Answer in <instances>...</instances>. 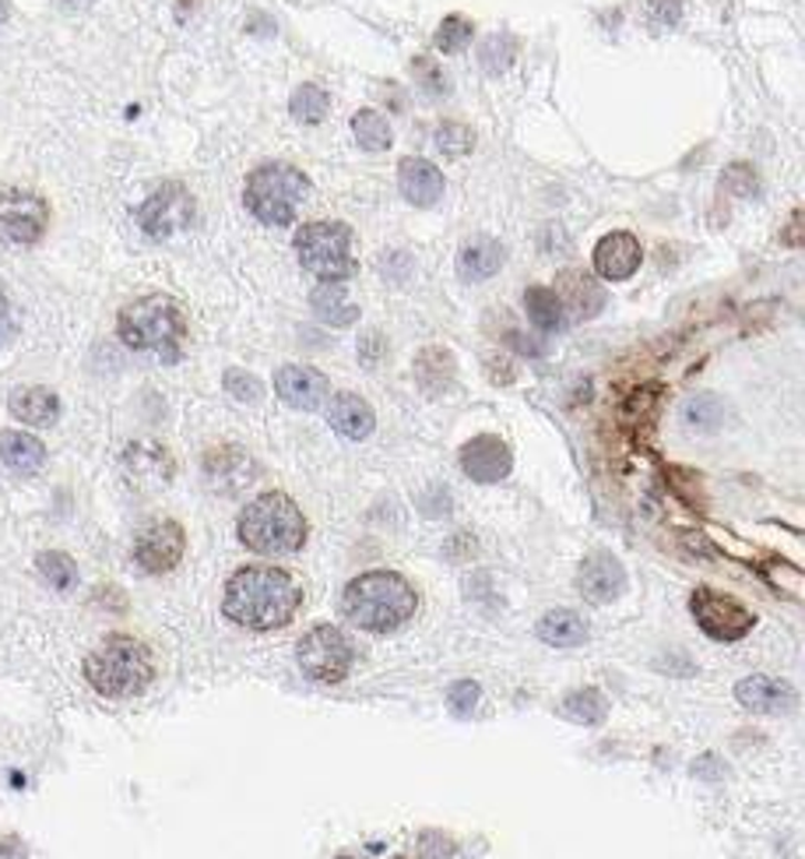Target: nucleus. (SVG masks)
Segmentation results:
<instances>
[{
    "label": "nucleus",
    "mask_w": 805,
    "mask_h": 859,
    "mask_svg": "<svg viewBox=\"0 0 805 859\" xmlns=\"http://www.w3.org/2000/svg\"><path fill=\"white\" fill-rule=\"evenodd\" d=\"M303 592L282 567H243L225 585V617L251 630H275L296 617Z\"/></svg>",
    "instance_id": "obj_1"
},
{
    "label": "nucleus",
    "mask_w": 805,
    "mask_h": 859,
    "mask_svg": "<svg viewBox=\"0 0 805 859\" xmlns=\"http://www.w3.org/2000/svg\"><path fill=\"white\" fill-rule=\"evenodd\" d=\"M342 613L363 630L387 634L401 627L416 613V588L395 570H369L348 582L342 596Z\"/></svg>",
    "instance_id": "obj_2"
},
{
    "label": "nucleus",
    "mask_w": 805,
    "mask_h": 859,
    "mask_svg": "<svg viewBox=\"0 0 805 859\" xmlns=\"http://www.w3.org/2000/svg\"><path fill=\"white\" fill-rule=\"evenodd\" d=\"M152 651L128 634H113L85 659V680L106 698H134L152 684Z\"/></svg>",
    "instance_id": "obj_3"
},
{
    "label": "nucleus",
    "mask_w": 805,
    "mask_h": 859,
    "mask_svg": "<svg viewBox=\"0 0 805 859\" xmlns=\"http://www.w3.org/2000/svg\"><path fill=\"white\" fill-rule=\"evenodd\" d=\"M240 539L246 549L264 557L296 554L306 543V518L303 511L285 494H264L240 515Z\"/></svg>",
    "instance_id": "obj_4"
},
{
    "label": "nucleus",
    "mask_w": 805,
    "mask_h": 859,
    "mask_svg": "<svg viewBox=\"0 0 805 859\" xmlns=\"http://www.w3.org/2000/svg\"><path fill=\"white\" fill-rule=\"evenodd\" d=\"M116 332L123 345H131V350L159 353L166 363H173L180 360L187 324H183L180 306L170 296H144V300H134L131 306H123Z\"/></svg>",
    "instance_id": "obj_5"
},
{
    "label": "nucleus",
    "mask_w": 805,
    "mask_h": 859,
    "mask_svg": "<svg viewBox=\"0 0 805 859\" xmlns=\"http://www.w3.org/2000/svg\"><path fill=\"white\" fill-rule=\"evenodd\" d=\"M309 198V180L285 162H267V166L254 170L246 180V209L254 219L267 222V226H288L296 219L299 204Z\"/></svg>",
    "instance_id": "obj_6"
},
{
    "label": "nucleus",
    "mask_w": 805,
    "mask_h": 859,
    "mask_svg": "<svg viewBox=\"0 0 805 859\" xmlns=\"http://www.w3.org/2000/svg\"><path fill=\"white\" fill-rule=\"evenodd\" d=\"M299 264L320 282H345L356 275L353 230L342 222H306L296 233Z\"/></svg>",
    "instance_id": "obj_7"
},
{
    "label": "nucleus",
    "mask_w": 805,
    "mask_h": 859,
    "mask_svg": "<svg viewBox=\"0 0 805 859\" xmlns=\"http://www.w3.org/2000/svg\"><path fill=\"white\" fill-rule=\"evenodd\" d=\"M296 659H299V669L309 680L338 684V680L348 677V669H353V645H348V638L338 627L317 624L309 634H303V641L296 648Z\"/></svg>",
    "instance_id": "obj_8"
},
{
    "label": "nucleus",
    "mask_w": 805,
    "mask_h": 859,
    "mask_svg": "<svg viewBox=\"0 0 805 859\" xmlns=\"http://www.w3.org/2000/svg\"><path fill=\"white\" fill-rule=\"evenodd\" d=\"M47 230V201L22 191V188H0V240L14 247H29Z\"/></svg>",
    "instance_id": "obj_9"
},
{
    "label": "nucleus",
    "mask_w": 805,
    "mask_h": 859,
    "mask_svg": "<svg viewBox=\"0 0 805 859\" xmlns=\"http://www.w3.org/2000/svg\"><path fill=\"white\" fill-rule=\"evenodd\" d=\"M690 609H693L696 624L717 641H738L742 634L753 627V613L742 606L735 596H728V592L700 588L693 596V603H690Z\"/></svg>",
    "instance_id": "obj_10"
},
{
    "label": "nucleus",
    "mask_w": 805,
    "mask_h": 859,
    "mask_svg": "<svg viewBox=\"0 0 805 859\" xmlns=\"http://www.w3.org/2000/svg\"><path fill=\"white\" fill-rule=\"evenodd\" d=\"M194 215V201L191 194L180 188V183H166L159 188L149 201L141 204L137 212V226L149 233L152 240H166L173 233H180Z\"/></svg>",
    "instance_id": "obj_11"
},
{
    "label": "nucleus",
    "mask_w": 805,
    "mask_h": 859,
    "mask_svg": "<svg viewBox=\"0 0 805 859\" xmlns=\"http://www.w3.org/2000/svg\"><path fill=\"white\" fill-rule=\"evenodd\" d=\"M183 528L176 522H152L149 528L137 532L134 543V560L149 570V575H166L183 557Z\"/></svg>",
    "instance_id": "obj_12"
},
{
    "label": "nucleus",
    "mask_w": 805,
    "mask_h": 859,
    "mask_svg": "<svg viewBox=\"0 0 805 859\" xmlns=\"http://www.w3.org/2000/svg\"><path fill=\"white\" fill-rule=\"evenodd\" d=\"M510 465H513L510 447L500 437L482 434V437H471L461 447V468L475 483H500L510 473Z\"/></svg>",
    "instance_id": "obj_13"
},
{
    "label": "nucleus",
    "mask_w": 805,
    "mask_h": 859,
    "mask_svg": "<svg viewBox=\"0 0 805 859\" xmlns=\"http://www.w3.org/2000/svg\"><path fill=\"white\" fill-rule=\"evenodd\" d=\"M275 392L285 405L303 408V413H314V408L324 405L327 398V377L314 366H282L275 374Z\"/></svg>",
    "instance_id": "obj_14"
},
{
    "label": "nucleus",
    "mask_w": 805,
    "mask_h": 859,
    "mask_svg": "<svg viewBox=\"0 0 805 859\" xmlns=\"http://www.w3.org/2000/svg\"><path fill=\"white\" fill-rule=\"evenodd\" d=\"M123 476L134 489H159L173 479V458L152 441L131 444L123 455Z\"/></svg>",
    "instance_id": "obj_15"
},
{
    "label": "nucleus",
    "mask_w": 805,
    "mask_h": 859,
    "mask_svg": "<svg viewBox=\"0 0 805 859\" xmlns=\"http://www.w3.org/2000/svg\"><path fill=\"white\" fill-rule=\"evenodd\" d=\"M556 296H560L563 303V314L570 311L573 321H591L594 314H602L605 306V293L602 285H598L588 272L581 269H567L560 272V282H556Z\"/></svg>",
    "instance_id": "obj_16"
},
{
    "label": "nucleus",
    "mask_w": 805,
    "mask_h": 859,
    "mask_svg": "<svg viewBox=\"0 0 805 859\" xmlns=\"http://www.w3.org/2000/svg\"><path fill=\"white\" fill-rule=\"evenodd\" d=\"M640 261H644V251H640L636 236H630V233H609L594 247V272L605 282L630 279L640 269Z\"/></svg>",
    "instance_id": "obj_17"
},
{
    "label": "nucleus",
    "mask_w": 805,
    "mask_h": 859,
    "mask_svg": "<svg viewBox=\"0 0 805 859\" xmlns=\"http://www.w3.org/2000/svg\"><path fill=\"white\" fill-rule=\"evenodd\" d=\"M577 585H581V592H584L591 603H612L619 592H623V585H626V570H623V564H619L612 554L598 549V554H591V557L581 564Z\"/></svg>",
    "instance_id": "obj_18"
},
{
    "label": "nucleus",
    "mask_w": 805,
    "mask_h": 859,
    "mask_svg": "<svg viewBox=\"0 0 805 859\" xmlns=\"http://www.w3.org/2000/svg\"><path fill=\"white\" fill-rule=\"evenodd\" d=\"M398 188L416 209H429L444 198V173L429 159H401Z\"/></svg>",
    "instance_id": "obj_19"
},
{
    "label": "nucleus",
    "mask_w": 805,
    "mask_h": 859,
    "mask_svg": "<svg viewBox=\"0 0 805 859\" xmlns=\"http://www.w3.org/2000/svg\"><path fill=\"white\" fill-rule=\"evenodd\" d=\"M735 698L756 715H781V711L795 708V690L788 684H781V680H771V677L742 680L735 687Z\"/></svg>",
    "instance_id": "obj_20"
},
{
    "label": "nucleus",
    "mask_w": 805,
    "mask_h": 859,
    "mask_svg": "<svg viewBox=\"0 0 805 859\" xmlns=\"http://www.w3.org/2000/svg\"><path fill=\"white\" fill-rule=\"evenodd\" d=\"M327 420H332V426L348 441H363L374 434V426H377V416H374V408H369V402H363L353 392H342L332 398V405H327Z\"/></svg>",
    "instance_id": "obj_21"
},
{
    "label": "nucleus",
    "mask_w": 805,
    "mask_h": 859,
    "mask_svg": "<svg viewBox=\"0 0 805 859\" xmlns=\"http://www.w3.org/2000/svg\"><path fill=\"white\" fill-rule=\"evenodd\" d=\"M11 416L22 420L26 426H53L57 416H60V398L50 392V387H14L11 392Z\"/></svg>",
    "instance_id": "obj_22"
},
{
    "label": "nucleus",
    "mask_w": 805,
    "mask_h": 859,
    "mask_svg": "<svg viewBox=\"0 0 805 859\" xmlns=\"http://www.w3.org/2000/svg\"><path fill=\"white\" fill-rule=\"evenodd\" d=\"M0 462H4L11 473H39L47 462V447L39 437L22 434V429H4V434H0Z\"/></svg>",
    "instance_id": "obj_23"
},
{
    "label": "nucleus",
    "mask_w": 805,
    "mask_h": 859,
    "mask_svg": "<svg viewBox=\"0 0 805 859\" xmlns=\"http://www.w3.org/2000/svg\"><path fill=\"white\" fill-rule=\"evenodd\" d=\"M309 303H314V314L332 329H348V324L359 321V306L348 300L345 282H320Z\"/></svg>",
    "instance_id": "obj_24"
},
{
    "label": "nucleus",
    "mask_w": 805,
    "mask_h": 859,
    "mask_svg": "<svg viewBox=\"0 0 805 859\" xmlns=\"http://www.w3.org/2000/svg\"><path fill=\"white\" fill-rule=\"evenodd\" d=\"M503 243L497 240H475L468 247H461L458 272L465 282H486L489 275H497L503 269Z\"/></svg>",
    "instance_id": "obj_25"
},
{
    "label": "nucleus",
    "mask_w": 805,
    "mask_h": 859,
    "mask_svg": "<svg viewBox=\"0 0 805 859\" xmlns=\"http://www.w3.org/2000/svg\"><path fill=\"white\" fill-rule=\"evenodd\" d=\"M539 638L546 645H556V648L581 645L588 638V620L573 609H549L539 620Z\"/></svg>",
    "instance_id": "obj_26"
},
{
    "label": "nucleus",
    "mask_w": 805,
    "mask_h": 859,
    "mask_svg": "<svg viewBox=\"0 0 805 859\" xmlns=\"http://www.w3.org/2000/svg\"><path fill=\"white\" fill-rule=\"evenodd\" d=\"M524 311H528L531 324L539 332H560L563 303H560V296H556L552 290H546V285H531V290L524 293Z\"/></svg>",
    "instance_id": "obj_27"
},
{
    "label": "nucleus",
    "mask_w": 805,
    "mask_h": 859,
    "mask_svg": "<svg viewBox=\"0 0 805 859\" xmlns=\"http://www.w3.org/2000/svg\"><path fill=\"white\" fill-rule=\"evenodd\" d=\"M353 134L366 152H384V149H390V141H395L387 117H380L377 110H359L353 117Z\"/></svg>",
    "instance_id": "obj_28"
},
{
    "label": "nucleus",
    "mask_w": 805,
    "mask_h": 859,
    "mask_svg": "<svg viewBox=\"0 0 805 859\" xmlns=\"http://www.w3.org/2000/svg\"><path fill=\"white\" fill-rule=\"evenodd\" d=\"M416 377H419V384L426 387L429 395L444 392V387L450 384V377H454V360H450V353H447V350H426V353L419 356V363H416Z\"/></svg>",
    "instance_id": "obj_29"
},
{
    "label": "nucleus",
    "mask_w": 805,
    "mask_h": 859,
    "mask_svg": "<svg viewBox=\"0 0 805 859\" xmlns=\"http://www.w3.org/2000/svg\"><path fill=\"white\" fill-rule=\"evenodd\" d=\"M293 117L299 120V124H320V120L327 117V92L320 89V85H299L296 92H293Z\"/></svg>",
    "instance_id": "obj_30"
},
{
    "label": "nucleus",
    "mask_w": 805,
    "mask_h": 859,
    "mask_svg": "<svg viewBox=\"0 0 805 859\" xmlns=\"http://www.w3.org/2000/svg\"><path fill=\"white\" fill-rule=\"evenodd\" d=\"M563 711L570 715V719H577V722L594 726V722L605 719L609 705H605V698H602V694H598L594 687H584V690L570 694V698L563 701Z\"/></svg>",
    "instance_id": "obj_31"
},
{
    "label": "nucleus",
    "mask_w": 805,
    "mask_h": 859,
    "mask_svg": "<svg viewBox=\"0 0 805 859\" xmlns=\"http://www.w3.org/2000/svg\"><path fill=\"white\" fill-rule=\"evenodd\" d=\"M35 567H39V575L47 578V585H53V588H71L74 578H78L74 560L68 554H60V549H47V554H39Z\"/></svg>",
    "instance_id": "obj_32"
},
{
    "label": "nucleus",
    "mask_w": 805,
    "mask_h": 859,
    "mask_svg": "<svg viewBox=\"0 0 805 859\" xmlns=\"http://www.w3.org/2000/svg\"><path fill=\"white\" fill-rule=\"evenodd\" d=\"M471 43V22L461 14H450L447 22L437 29V50L440 53H461Z\"/></svg>",
    "instance_id": "obj_33"
},
{
    "label": "nucleus",
    "mask_w": 805,
    "mask_h": 859,
    "mask_svg": "<svg viewBox=\"0 0 805 859\" xmlns=\"http://www.w3.org/2000/svg\"><path fill=\"white\" fill-rule=\"evenodd\" d=\"M513 53H518V43H513V36H492L489 43L482 47V68L492 71V74H500V71L510 68Z\"/></svg>",
    "instance_id": "obj_34"
},
{
    "label": "nucleus",
    "mask_w": 805,
    "mask_h": 859,
    "mask_svg": "<svg viewBox=\"0 0 805 859\" xmlns=\"http://www.w3.org/2000/svg\"><path fill=\"white\" fill-rule=\"evenodd\" d=\"M686 423L696 429H714L721 423V402L714 395H696L686 402Z\"/></svg>",
    "instance_id": "obj_35"
},
{
    "label": "nucleus",
    "mask_w": 805,
    "mask_h": 859,
    "mask_svg": "<svg viewBox=\"0 0 805 859\" xmlns=\"http://www.w3.org/2000/svg\"><path fill=\"white\" fill-rule=\"evenodd\" d=\"M471 145H475V138H471V131L465 128V124H440L437 128V149L444 152V155H465V152H471Z\"/></svg>",
    "instance_id": "obj_36"
},
{
    "label": "nucleus",
    "mask_w": 805,
    "mask_h": 859,
    "mask_svg": "<svg viewBox=\"0 0 805 859\" xmlns=\"http://www.w3.org/2000/svg\"><path fill=\"white\" fill-rule=\"evenodd\" d=\"M225 387H230V395L240 398V402H257L261 398V381L251 377L246 371H230V374H225Z\"/></svg>",
    "instance_id": "obj_37"
},
{
    "label": "nucleus",
    "mask_w": 805,
    "mask_h": 859,
    "mask_svg": "<svg viewBox=\"0 0 805 859\" xmlns=\"http://www.w3.org/2000/svg\"><path fill=\"white\" fill-rule=\"evenodd\" d=\"M447 701H450V711H454V715H468V711L475 708V701H479V687H475L471 680L454 684Z\"/></svg>",
    "instance_id": "obj_38"
},
{
    "label": "nucleus",
    "mask_w": 805,
    "mask_h": 859,
    "mask_svg": "<svg viewBox=\"0 0 805 859\" xmlns=\"http://www.w3.org/2000/svg\"><path fill=\"white\" fill-rule=\"evenodd\" d=\"M419 849H422V859H450V852H454V846L447 842L440 831H426Z\"/></svg>",
    "instance_id": "obj_39"
},
{
    "label": "nucleus",
    "mask_w": 805,
    "mask_h": 859,
    "mask_svg": "<svg viewBox=\"0 0 805 859\" xmlns=\"http://www.w3.org/2000/svg\"><path fill=\"white\" fill-rule=\"evenodd\" d=\"M26 856H29V849H26V842L18 835L0 838V859H26Z\"/></svg>",
    "instance_id": "obj_40"
},
{
    "label": "nucleus",
    "mask_w": 805,
    "mask_h": 859,
    "mask_svg": "<svg viewBox=\"0 0 805 859\" xmlns=\"http://www.w3.org/2000/svg\"><path fill=\"white\" fill-rule=\"evenodd\" d=\"M14 335V317H11V306H8V296L0 293V345H4L8 338Z\"/></svg>",
    "instance_id": "obj_41"
},
{
    "label": "nucleus",
    "mask_w": 805,
    "mask_h": 859,
    "mask_svg": "<svg viewBox=\"0 0 805 859\" xmlns=\"http://www.w3.org/2000/svg\"><path fill=\"white\" fill-rule=\"evenodd\" d=\"M784 243H805V212H795L792 215V222H788V230H784Z\"/></svg>",
    "instance_id": "obj_42"
},
{
    "label": "nucleus",
    "mask_w": 805,
    "mask_h": 859,
    "mask_svg": "<svg viewBox=\"0 0 805 859\" xmlns=\"http://www.w3.org/2000/svg\"><path fill=\"white\" fill-rule=\"evenodd\" d=\"M4 18H8V4H4V0H0V22H4Z\"/></svg>",
    "instance_id": "obj_43"
},
{
    "label": "nucleus",
    "mask_w": 805,
    "mask_h": 859,
    "mask_svg": "<svg viewBox=\"0 0 805 859\" xmlns=\"http://www.w3.org/2000/svg\"><path fill=\"white\" fill-rule=\"evenodd\" d=\"M335 859H366V856H348V852H345V856H335Z\"/></svg>",
    "instance_id": "obj_44"
},
{
    "label": "nucleus",
    "mask_w": 805,
    "mask_h": 859,
    "mask_svg": "<svg viewBox=\"0 0 805 859\" xmlns=\"http://www.w3.org/2000/svg\"><path fill=\"white\" fill-rule=\"evenodd\" d=\"M398 859H405V856H398Z\"/></svg>",
    "instance_id": "obj_45"
}]
</instances>
